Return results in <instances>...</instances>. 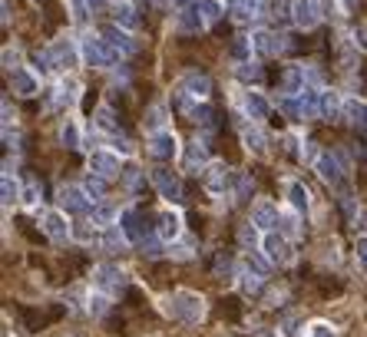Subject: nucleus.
Masks as SVG:
<instances>
[{
    "label": "nucleus",
    "mask_w": 367,
    "mask_h": 337,
    "mask_svg": "<svg viewBox=\"0 0 367 337\" xmlns=\"http://www.w3.org/2000/svg\"><path fill=\"white\" fill-rule=\"evenodd\" d=\"M113 218H119V212L109 202H99L97 208H93V222H99V225H113Z\"/></svg>",
    "instance_id": "4c0bfd02"
},
{
    "label": "nucleus",
    "mask_w": 367,
    "mask_h": 337,
    "mask_svg": "<svg viewBox=\"0 0 367 337\" xmlns=\"http://www.w3.org/2000/svg\"><path fill=\"white\" fill-rule=\"evenodd\" d=\"M228 182H232V172H228L225 165H209V172H206V189L209 192L222 196V192L228 189Z\"/></svg>",
    "instance_id": "5701e85b"
},
{
    "label": "nucleus",
    "mask_w": 367,
    "mask_h": 337,
    "mask_svg": "<svg viewBox=\"0 0 367 337\" xmlns=\"http://www.w3.org/2000/svg\"><path fill=\"white\" fill-rule=\"evenodd\" d=\"M238 239H242V245H255V241H259V225H255V222H249L245 229L238 231Z\"/></svg>",
    "instance_id": "c03bdc74"
},
{
    "label": "nucleus",
    "mask_w": 367,
    "mask_h": 337,
    "mask_svg": "<svg viewBox=\"0 0 367 337\" xmlns=\"http://www.w3.org/2000/svg\"><path fill=\"white\" fill-rule=\"evenodd\" d=\"M242 139H245V146H249L255 155H265V149H268V146H265V132L261 129H251L249 126V129L242 132Z\"/></svg>",
    "instance_id": "7c9ffc66"
},
{
    "label": "nucleus",
    "mask_w": 367,
    "mask_h": 337,
    "mask_svg": "<svg viewBox=\"0 0 367 337\" xmlns=\"http://www.w3.org/2000/svg\"><path fill=\"white\" fill-rule=\"evenodd\" d=\"M146 129L149 132L166 129V103H156V106L149 109V116H146Z\"/></svg>",
    "instance_id": "2f4dec72"
},
{
    "label": "nucleus",
    "mask_w": 367,
    "mask_h": 337,
    "mask_svg": "<svg viewBox=\"0 0 367 337\" xmlns=\"http://www.w3.org/2000/svg\"><path fill=\"white\" fill-rule=\"evenodd\" d=\"M119 218H123V231L130 239H139V208H126Z\"/></svg>",
    "instance_id": "473e14b6"
},
{
    "label": "nucleus",
    "mask_w": 367,
    "mask_h": 337,
    "mask_svg": "<svg viewBox=\"0 0 367 337\" xmlns=\"http://www.w3.org/2000/svg\"><path fill=\"white\" fill-rule=\"evenodd\" d=\"M89 169H93V175H103V179H113V175H123V169H119L116 153H103V149H97V153L89 155Z\"/></svg>",
    "instance_id": "ddd939ff"
},
{
    "label": "nucleus",
    "mask_w": 367,
    "mask_h": 337,
    "mask_svg": "<svg viewBox=\"0 0 367 337\" xmlns=\"http://www.w3.org/2000/svg\"><path fill=\"white\" fill-rule=\"evenodd\" d=\"M76 99H80V83H76L73 77L60 80V87H56V93H54V103H56V106H73Z\"/></svg>",
    "instance_id": "393cba45"
},
{
    "label": "nucleus",
    "mask_w": 367,
    "mask_h": 337,
    "mask_svg": "<svg viewBox=\"0 0 367 337\" xmlns=\"http://www.w3.org/2000/svg\"><path fill=\"white\" fill-rule=\"evenodd\" d=\"M245 113H249L251 120H268V113H271L268 96H261L259 89H249L245 93Z\"/></svg>",
    "instance_id": "412c9836"
},
{
    "label": "nucleus",
    "mask_w": 367,
    "mask_h": 337,
    "mask_svg": "<svg viewBox=\"0 0 367 337\" xmlns=\"http://www.w3.org/2000/svg\"><path fill=\"white\" fill-rule=\"evenodd\" d=\"M361 225H364V229H367V208H364V212H361Z\"/></svg>",
    "instance_id": "052dcab7"
},
{
    "label": "nucleus",
    "mask_w": 367,
    "mask_h": 337,
    "mask_svg": "<svg viewBox=\"0 0 367 337\" xmlns=\"http://www.w3.org/2000/svg\"><path fill=\"white\" fill-rule=\"evenodd\" d=\"M80 56H83V63L87 66H99V70H106V66L116 63V50L103 40V37H93V33H87L83 37V44H80Z\"/></svg>",
    "instance_id": "f03ea898"
},
{
    "label": "nucleus",
    "mask_w": 367,
    "mask_h": 337,
    "mask_svg": "<svg viewBox=\"0 0 367 337\" xmlns=\"http://www.w3.org/2000/svg\"><path fill=\"white\" fill-rule=\"evenodd\" d=\"M0 189H4V205H13V202H17V196H20L17 182H13L7 172H4V179H0Z\"/></svg>",
    "instance_id": "a19ab883"
},
{
    "label": "nucleus",
    "mask_w": 367,
    "mask_h": 337,
    "mask_svg": "<svg viewBox=\"0 0 367 337\" xmlns=\"http://www.w3.org/2000/svg\"><path fill=\"white\" fill-rule=\"evenodd\" d=\"M139 179H142L139 165H126V169H123V185H126V189H136V185H139Z\"/></svg>",
    "instance_id": "79ce46f5"
},
{
    "label": "nucleus",
    "mask_w": 367,
    "mask_h": 337,
    "mask_svg": "<svg viewBox=\"0 0 367 337\" xmlns=\"http://www.w3.org/2000/svg\"><path fill=\"white\" fill-rule=\"evenodd\" d=\"M113 149H116V153H126V155L132 153V146H130V142H126V139H119V136H116V139H113Z\"/></svg>",
    "instance_id": "5fc2aeb1"
},
{
    "label": "nucleus",
    "mask_w": 367,
    "mask_h": 337,
    "mask_svg": "<svg viewBox=\"0 0 367 337\" xmlns=\"http://www.w3.org/2000/svg\"><path fill=\"white\" fill-rule=\"evenodd\" d=\"M209 163V149H206V142H189V146H185V155H182V165L185 169H189V172H199V169H202V165Z\"/></svg>",
    "instance_id": "aec40b11"
},
{
    "label": "nucleus",
    "mask_w": 367,
    "mask_h": 337,
    "mask_svg": "<svg viewBox=\"0 0 367 337\" xmlns=\"http://www.w3.org/2000/svg\"><path fill=\"white\" fill-rule=\"evenodd\" d=\"M70 7H73V17H76V20H87L89 0H70Z\"/></svg>",
    "instance_id": "de8ad7c7"
},
{
    "label": "nucleus",
    "mask_w": 367,
    "mask_h": 337,
    "mask_svg": "<svg viewBox=\"0 0 367 337\" xmlns=\"http://www.w3.org/2000/svg\"><path fill=\"white\" fill-rule=\"evenodd\" d=\"M166 311H169L175 321L195 324V321H202V314H206V301H202V294H195V291H175L173 298L166 301Z\"/></svg>",
    "instance_id": "f257e3e1"
},
{
    "label": "nucleus",
    "mask_w": 367,
    "mask_h": 337,
    "mask_svg": "<svg viewBox=\"0 0 367 337\" xmlns=\"http://www.w3.org/2000/svg\"><path fill=\"white\" fill-rule=\"evenodd\" d=\"M89 311H93V314H103V311H106V298H103V294L89 298Z\"/></svg>",
    "instance_id": "603ef678"
},
{
    "label": "nucleus",
    "mask_w": 367,
    "mask_h": 337,
    "mask_svg": "<svg viewBox=\"0 0 367 337\" xmlns=\"http://www.w3.org/2000/svg\"><path fill=\"white\" fill-rule=\"evenodd\" d=\"M261 248H265V258L271 265H285V261L292 258V251H288V241L281 239L278 231H268L265 239H261Z\"/></svg>",
    "instance_id": "f8f14e48"
},
{
    "label": "nucleus",
    "mask_w": 367,
    "mask_h": 337,
    "mask_svg": "<svg viewBox=\"0 0 367 337\" xmlns=\"http://www.w3.org/2000/svg\"><path fill=\"white\" fill-rule=\"evenodd\" d=\"M156 231H159L162 241L179 239V235H182V218H179V212H162V215L156 218Z\"/></svg>",
    "instance_id": "2eb2a0df"
},
{
    "label": "nucleus",
    "mask_w": 367,
    "mask_h": 337,
    "mask_svg": "<svg viewBox=\"0 0 367 337\" xmlns=\"http://www.w3.org/2000/svg\"><path fill=\"white\" fill-rule=\"evenodd\" d=\"M285 89H288V93L304 89V70L301 66H288V70H285Z\"/></svg>",
    "instance_id": "72a5a7b5"
},
{
    "label": "nucleus",
    "mask_w": 367,
    "mask_h": 337,
    "mask_svg": "<svg viewBox=\"0 0 367 337\" xmlns=\"http://www.w3.org/2000/svg\"><path fill=\"white\" fill-rule=\"evenodd\" d=\"M354 258H357V265L367 272V235H361L357 239V245H354Z\"/></svg>",
    "instance_id": "a18cd8bd"
},
{
    "label": "nucleus",
    "mask_w": 367,
    "mask_h": 337,
    "mask_svg": "<svg viewBox=\"0 0 367 337\" xmlns=\"http://www.w3.org/2000/svg\"><path fill=\"white\" fill-rule=\"evenodd\" d=\"M351 7H354V0H341V11H344V13L351 11Z\"/></svg>",
    "instance_id": "13d9d810"
},
{
    "label": "nucleus",
    "mask_w": 367,
    "mask_h": 337,
    "mask_svg": "<svg viewBox=\"0 0 367 337\" xmlns=\"http://www.w3.org/2000/svg\"><path fill=\"white\" fill-rule=\"evenodd\" d=\"M344 109V103L328 89V93H321V103H318V116H324V120H337V113Z\"/></svg>",
    "instance_id": "cd10ccee"
},
{
    "label": "nucleus",
    "mask_w": 367,
    "mask_h": 337,
    "mask_svg": "<svg viewBox=\"0 0 367 337\" xmlns=\"http://www.w3.org/2000/svg\"><path fill=\"white\" fill-rule=\"evenodd\" d=\"M228 11L235 23H251L261 13V0H228Z\"/></svg>",
    "instance_id": "a211bd4d"
},
{
    "label": "nucleus",
    "mask_w": 367,
    "mask_h": 337,
    "mask_svg": "<svg viewBox=\"0 0 367 337\" xmlns=\"http://www.w3.org/2000/svg\"><path fill=\"white\" fill-rule=\"evenodd\" d=\"M173 7H175V11H189V7H192V0H173Z\"/></svg>",
    "instance_id": "4d7b16f0"
},
{
    "label": "nucleus",
    "mask_w": 367,
    "mask_h": 337,
    "mask_svg": "<svg viewBox=\"0 0 367 337\" xmlns=\"http://www.w3.org/2000/svg\"><path fill=\"white\" fill-rule=\"evenodd\" d=\"M97 126H99V129H109V132L119 129V122H116V116H113V109H109V106L97 109Z\"/></svg>",
    "instance_id": "ea45409f"
},
{
    "label": "nucleus",
    "mask_w": 367,
    "mask_h": 337,
    "mask_svg": "<svg viewBox=\"0 0 367 337\" xmlns=\"http://www.w3.org/2000/svg\"><path fill=\"white\" fill-rule=\"evenodd\" d=\"M4 66H7V70H20V50H17V46H7V50H4Z\"/></svg>",
    "instance_id": "37998d69"
},
{
    "label": "nucleus",
    "mask_w": 367,
    "mask_h": 337,
    "mask_svg": "<svg viewBox=\"0 0 367 337\" xmlns=\"http://www.w3.org/2000/svg\"><path fill=\"white\" fill-rule=\"evenodd\" d=\"M99 37H103L116 53H132V50H136V44L130 40V30H123L119 23H106V27L99 30Z\"/></svg>",
    "instance_id": "9b49d317"
},
{
    "label": "nucleus",
    "mask_w": 367,
    "mask_h": 337,
    "mask_svg": "<svg viewBox=\"0 0 367 337\" xmlns=\"http://www.w3.org/2000/svg\"><path fill=\"white\" fill-rule=\"evenodd\" d=\"M93 284H97L99 291H119L123 284H126V272L123 268H116V265H99L97 274H93Z\"/></svg>",
    "instance_id": "6e6552de"
},
{
    "label": "nucleus",
    "mask_w": 367,
    "mask_h": 337,
    "mask_svg": "<svg viewBox=\"0 0 367 337\" xmlns=\"http://www.w3.org/2000/svg\"><path fill=\"white\" fill-rule=\"evenodd\" d=\"M285 196H288V205H292L294 212H308V205H311V192H308L304 182H298V179H288V182H285Z\"/></svg>",
    "instance_id": "dca6fc26"
},
{
    "label": "nucleus",
    "mask_w": 367,
    "mask_h": 337,
    "mask_svg": "<svg viewBox=\"0 0 367 337\" xmlns=\"http://www.w3.org/2000/svg\"><path fill=\"white\" fill-rule=\"evenodd\" d=\"M199 11H202V17H206V23H216L222 13H225V7L218 4V0H199Z\"/></svg>",
    "instance_id": "c9c22d12"
},
{
    "label": "nucleus",
    "mask_w": 367,
    "mask_h": 337,
    "mask_svg": "<svg viewBox=\"0 0 367 337\" xmlns=\"http://www.w3.org/2000/svg\"><path fill=\"white\" fill-rule=\"evenodd\" d=\"M249 40H251V46L265 56H275L285 50V33H275V30H255Z\"/></svg>",
    "instance_id": "1a4fd4ad"
},
{
    "label": "nucleus",
    "mask_w": 367,
    "mask_h": 337,
    "mask_svg": "<svg viewBox=\"0 0 367 337\" xmlns=\"http://www.w3.org/2000/svg\"><path fill=\"white\" fill-rule=\"evenodd\" d=\"M344 116L351 126H361V129H367V103H357V99H351V103H344Z\"/></svg>",
    "instance_id": "c85d7f7f"
},
{
    "label": "nucleus",
    "mask_w": 367,
    "mask_h": 337,
    "mask_svg": "<svg viewBox=\"0 0 367 337\" xmlns=\"http://www.w3.org/2000/svg\"><path fill=\"white\" fill-rule=\"evenodd\" d=\"M149 153L152 159H159V163H169V159H175V153H179V139H175L173 129H159L149 136Z\"/></svg>",
    "instance_id": "423d86ee"
},
{
    "label": "nucleus",
    "mask_w": 367,
    "mask_h": 337,
    "mask_svg": "<svg viewBox=\"0 0 367 337\" xmlns=\"http://www.w3.org/2000/svg\"><path fill=\"white\" fill-rule=\"evenodd\" d=\"M116 23L123 27V30H136V27H139V13H136V7L126 4V0H119L116 4Z\"/></svg>",
    "instance_id": "bb28decb"
},
{
    "label": "nucleus",
    "mask_w": 367,
    "mask_h": 337,
    "mask_svg": "<svg viewBox=\"0 0 367 337\" xmlns=\"http://www.w3.org/2000/svg\"><path fill=\"white\" fill-rule=\"evenodd\" d=\"M318 103H321V93H318V89H304L301 96L281 99V109H285L292 120H308V116H318Z\"/></svg>",
    "instance_id": "20e7f679"
},
{
    "label": "nucleus",
    "mask_w": 367,
    "mask_h": 337,
    "mask_svg": "<svg viewBox=\"0 0 367 337\" xmlns=\"http://www.w3.org/2000/svg\"><path fill=\"white\" fill-rule=\"evenodd\" d=\"M281 225H285V231H288V235H298V222H294L292 215H285V218H281Z\"/></svg>",
    "instance_id": "864d4df0"
},
{
    "label": "nucleus",
    "mask_w": 367,
    "mask_h": 337,
    "mask_svg": "<svg viewBox=\"0 0 367 337\" xmlns=\"http://www.w3.org/2000/svg\"><path fill=\"white\" fill-rule=\"evenodd\" d=\"M182 89L189 93V96H195V99H206L209 93H212V80L206 77V73H185L182 77Z\"/></svg>",
    "instance_id": "6ab92c4d"
},
{
    "label": "nucleus",
    "mask_w": 367,
    "mask_h": 337,
    "mask_svg": "<svg viewBox=\"0 0 367 337\" xmlns=\"http://www.w3.org/2000/svg\"><path fill=\"white\" fill-rule=\"evenodd\" d=\"M308 337H335V331H331V327H328V324H311Z\"/></svg>",
    "instance_id": "3c124183"
},
{
    "label": "nucleus",
    "mask_w": 367,
    "mask_h": 337,
    "mask_svg": "<svg viewBox=\"0 0 367 337\" xmlns=\"http://www.w3.org/2000/svg\"><path fill=\"white\" fill-rule=\"evenodd\" d=\"M354 46L367 53V23H361V27L354 30Z\"/></svg>",
    "instance_id": "8fccbe9b"
},
{
    "label": "nucleus",
    "mask_w": 367,
    "mask_h": 337,
    "mask_svg": "<svg viewBox=\"0 0 367 337\" xmlns=\"http://www.w3.org/2000/svg\"><path fill=\"white\" fill-rule=\"evenodd\" d=\"M251 222H255V225H259V229H275V225H278L281 222V215H278V208L271 205V202H259V205L251 208Z\"/></svg>",
    "instance_id": "4be33fe9"
},
{
    "label": "nucleus",
    "mask_w": 367,
    "mask_h": 337,
    "mask_svg": "<svg viewBox=\"0 0 367 337\" xmlns=\"http://www.w3.org/2000/svg\"><path fill=\"white\" fill-rule=\"evenodd\" d=\"M76 63V46L66 40V37H56L54 44L44 50V70H56V73H66L70 66Z\"/></svg>",
    "instance_id": "7ed1b4c3"
},
{
    "label": "nucleus",
    "mask_w": 367,
    "mask_h": 337,
    "mask_svg": "<svg viewBox=\"0 0 367 337\" xmlns=\"http://www.w3.org/2000/svg\"><path fill=\"white\" fill-rule=\"evenodd\" d=\"M228 53H232V60H235L238 66H242V63H251V40H249V37H238Z\"/></svg>",
    "instance_id": "c756f323"
},
{
    "label": "nucleus",
    "mask_w": 367,
    "mask_h": 337,
    "mask_svg": "<svg viewBox=\"0 0 367 337\" xmlns=\"http://www.w3.org/2000/svg\"><path fill=\"white\" fill-rule=\"evenodd\" d=\"M103 189H106V182H103V175H89L87 182H83V192H87L93 202H99L103 198Z\"/></svg>",
    "instance_id": "58836bf2"
},
{
    "label": "nucleus",
    "mask_w": 367,
    "mask_h": 337,
    "mask_svg": "<svg viewBox=\"0 0 367 337\" xmlns=\"http://www.w3.org/2000/svg\"><path fill=\"white\" fill-rule=\"evenodd\" d=\"M179 30L182 33H202L206 30V17L199 7H189V11H179Z\"/></svg>",
    "instance_id": "a878e982"
},
{
    "label": "nucleus",
    "mask_w": 367,
    "mask_h": 337,
    "mask_svg": "<svg viewBox=\"0 0 367 337\" xmlns=\"http://www.w3.org/2000/svg\"><path fill=\"white\" fill-rule=\"evenodd\" d=\"M99 4H103V0H89V11H99Z\"/></svg>",
    "instance_id": "bf43d9fd"
},
{
    "label": "nucleus",
    "mask_w": 367,
    "mask_h": 337,
    "mask_svg": "<svg viewBox=\"0 0 367 337\" xmlns=\"http://www.w3.org/2000/svg\"><path fill=\"white\" fill-rule=\"evenodd\" d=\"M76 239L89 241V239H93V229H89V225H80V229H76Z\"/></svg>",
    "instance_id": "6e6d98bb"
},
{
    "label": "nucleus",
    "mask_w": 367,
    "mask_h": 337,
    "mask_svg": "<svg viewBox=\"0 0 367 337\" xmlns=\"http://www.w3.org/2000/svg\"><path fill=\"white\" fill-rule=\"evenodd\" d=\"M292 20L301 30H314L321 23V0H294L292 4Z\"/></svg>",
    "instance_id": "39448f33"
},
{
    "label": "nucleus",
    "mask_w": 367,
    "mask_h": 337,
    "mask_svg": "<svg viewBox=\"0 0 367 337\" xmlns=\"http://www.w3.org/2000/svg\"><path fill=\"white\" fill-rule=\"evenodd\" d=\"M60 139H63V146H70V149H76V146H80V126H76V120H66L63 122Z\"/></svg>",
    "instance_id": "e433bc0d"
},
{
    "label": "nucleus",
    "mask_w": 367,
    "mask_h": 337,
    "mask_svg": "<svg viewBox=\"0 0 367 337\" xmlns=\"http://www.w3.org/2000/svg\"><path fill=\"white\" fill-rule=\"evenodd\" d=\"M238 80H245V83H251V80H259V66L242 63V66H238Z\"/></svg>",
    "instance_id": "09e8293b"
},
{
    "label": "nucleus",
    "mask_w": 367,
    "mask_h": 337,
    "mask_svg": "<svg viewBox=\"0 0 367 337\" xmlns=\"http://www.w3.org/2000/svg\"><path fill=\"white\" fill-rule=\"evenodd\" d=\"M56 198H60V208L70 212V215H83V212H89V196L83 192V189H76V185H63Z\"/></svg>",
    "instance_id": "0eeeda50"
},
{
    "label": "nucleus",
    "mask_w": 367,
    "mask_h": 337,
    "mask_svg": "<svg viewBox=\"0 0 367 337\" xmlns=\"http://www.w3.org/2000/svg\"><path fill=\"white\" fill-rule=\"evenodd\" d=\"M314 165H318V175H321L328 185H337V182H341V165H337V159H335L331 153L318 155V163H314Z\"/></svg>",
    "instance_id": "b1692460"
},
{
    "label": "nucleus",
    "mask_w": 367,
    "mask_h": 337,
    "mask_svg": "<svg viewBox=\"0 0 367 337\" xmlns=\"http://www.w3.org/2000/svg\"><path fill=\"white\" fill-rule=\"evenodd\" d=\"M126 241H130V235L119 229H106V235H103V245H106L109 251H123L126 248Z\"/></svg>",
    "instance_id": "f704fd0d"
},
{
    "label": "nucleus",
    "mask_w": 367,
    "mask_h": 337,
    "mask_svg": "<svg viewBox=\"0 0 367 337\" xmlns=\"http://www.w3.org/2000/svg\"><path fill=\"white\" fill-rule=\"evenodd\" d=\"M11 87H13V93H20V96H33V93H40V77L30 73L27 66H20V70L11 73Z\"/></svg>",
    "instance_id": "4468645a"
},
{
    "label": "nucleus",
    "mask_w": 367,
    "mask_h": 337,
    "mask_svg": "<svg viewBox=\"0 0 367 337\" xmlns=\"http://www.w3.org/2000/svg\"><path fill=\"white\" fill-rule=\"evenodd\" d=\"M152 185H156L159 196L169 198V202H179V198H182V185H179V179L173 175V169H156V172H152Z\"/></svg>",
    "instance_id": "9d476101"
},
{
    "label": "nucleus",
    "mask_w": 367,
    "mask_h": 337,
    "mask_svg": "<svg viewBox=\"0 0 367 337\" xmlns=\"http://www.w3.org/2000/svg\"><path fill=\"white\" fill-rule=\"evenodd\" d=\"M44 231L54 241H66V239H70V222H66V212H46V215H44Z\"/></svg>",
    "instance_id": "f3484780"
},
{
    "label": "nucleus",
    "mask_w": 367,
    "mask_h": 337,
    "mask_svg": "<svg viewBox=\"0 0 367 337\" xmlns=\"http://www.w3.org/2000/svg\"><path fill=\"white\" fill-rule=\"evenodd\" d=\"M37 198H40V189H37L33 179H27V185H23V202L27 205H37Z\"/></svg>",
    "instance_id": "49530a36"
}]
</instances>
